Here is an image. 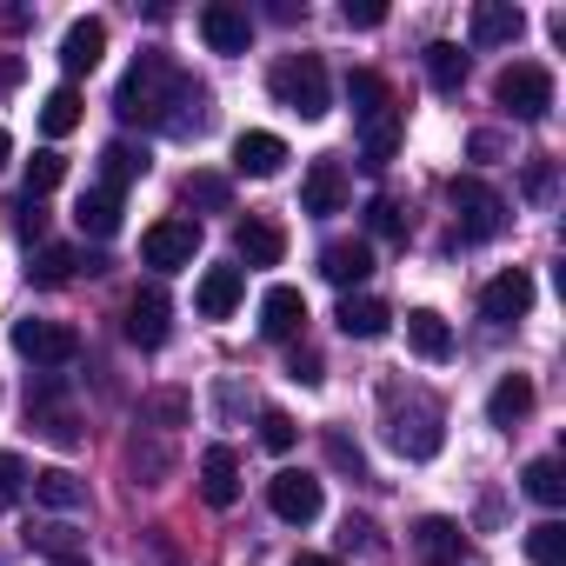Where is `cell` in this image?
<instances>
[{
	"label": "cell",
	"instance_id": "obj_31",
	"mask_svg": "<svg viewBox=\"0 0 566 566\" xmlns=\"http://www.w3.org/2000/svg\"><path fill=\"white\" fill-rule=\"evenodd\" d=\"M101 174H107V187L120 193L127 180L147 174V147H134V140H107V147H101Z\"/></svg>",
	"mask_w": 566,
	"mask_h": 566
},
{
	"label": "cell",
	"instance_id": "obj_18",
	"mask_svg": "<svg viewBox=\"0 0 566 566\" xmlns=\"http://www.w3.org/2000/svg\"><path fill=\"white\" fill-rule=\"evenodd\" d=\"M240 294H247V273L240 266H207L200 287H193V307H200V321H227L240 307Z\"/></svg>",
	"mask_w": 566,
	"mask_h": 566
},
{
	"label": "cell",
	"instance_id": "obj_40",
	"mask_svg": "<svg viewBox=\"0 0 566 566\" xmlns=\"http://www.w3.org/2000/svg\"><path fill=\"white\" fill-rule=\"evenodd\" d=\"M21 486H28L21 453H0V506H14V500H21Z\"/></svg>",
	"mask_w": 566,
	"mask_h": 566
},
{
	"label": "cell",
	"instance_id": "obj_19",
	"mask_svg": "<svg viewBox=\"0 0 566 566\" xmlns=\"http://www.w3.org/2000/svg\"><path fill=\"white\" fill-rule=\"evenodd\" d=\"M347 167L340 160H314L307 167V180H301V213H340L347 207Z\"/></svg>",
	"mask_w": 566,
	"mask_h": 566
},
{
	"label": "cell",
	"instance_id": "obj_6",
	"mask_svg": "<svg viewBox=\"0 0 566 566\" xmlns=\"http://www.w3.org/2000/svg\"><path fill=\"white\" fill-rule=\"evenodd\" d=\"M28 420H34V433H41V440H54L61 453H74V447H81V413L67 407V387H61L54 374H41V380L28 387Z\"/></svg>",
	"mask_w": 566,
	"mask_h": 566
},
{
	"label": "cell",
	"instance_id": "obj_24",
	"mask_svg": "<svg viewBox=\"0 0 566 566\" xmlns=\"http://www.w3.org/2000/svg\"><path fill=\"white\" fill-rule=\"evenodd\" d=\"M334 321H340V334H347V340H380V334L394 327V314H387L374 294H347Z\"/></svg>",
	"mask_w": 566,
	"mask_h": 566
},
{
	"label": "cell",
	"instance_id": "obj_43",
	"mask_svg": "<svg viewBox=\"0 0 566 566\" xmlns=\"http://www.w3.org/2000/svg\"><path fill=\"white\" fill-rule=\"evenodd\" d=\"M340 21H347V28H380V21H387V8H380V0H347Z\"/></svg>",
	"mask_w": 566,
	"mask_h": 566
},
{
	"label": "cell",
	"instance_id": "obj_25",
	"mask_svg": "<svg viewBox=\"0 0 566 566\" xmlns=\"http://www.w3.org/2000/svg\"><path fill=\"white\" fill-rule=\"evenodd\" d=\"M407 347H413L420 360H453V327H447L433 307H413V314H407Z\"/></svg>",
	"mask_w": 566,
	"mask_h": 566
},
{
	"label": "cell",
	"instance_id": "obj_30",
	"mask_svg": "<svg viewBox=\"0 0 566 566\" xmlns=\"http://www.w3.org/2000/svg\"><path fill=\"white\" fill-rule=\"evenodd\" d=\"M74 127H81V94H74V81H67V87H54V94L41 101V134H48V140H67Z\"/></svg>",
	"mask_w": 566,
	"mask_h": 566
},
{
	"label": "cell",
	"instance_id": "obj_27",
	"mask_svg": "<svg viewBox=\"0 0 566 566\" xmlns=\"http://www.w3.org/2000/svg\"><path fill=\"white\" fill-rule=\"evenodd\" d=\"M28 486H34V500H41V506H54V513L87 506V480H81V473H67V467H41Z\"/></svg>",
	"mask_w": 566,
	"mask_h": 566
},
{
	"label": "cell",
	"instance_id": "obj_49",
	"mask_svg": "<svg viewBox=\"0 0 566 566\" xmlns=\"http://www.w3.org/2000/svg\"><path fill=\"white\" fill-rule=\"evenodd\" d=\"M8 154H14V140H8V127H0V167H8Z\"/></svg>",
	"mask_w": 566,
	"mask_h": 566
},
{
	"label": "cell",
	"instance_id": "obj_16",
	"mask_svg": "<svg viewBox=\"0 0 566 566\" xmlns=\"http://www.w3.org/2000/svg\"><path fill=\"white\" fill-rule=\"evenodd\" d=\"M467 34H473V48H513L526 34V14L513 8V0H480L473 21H467Z\"/></svg>",
	"mask_w": 566,
	"mask_h": 566
},
{
	"label": "cell",
	"instance_id": "obj_2",
	"mask_svg": "<svg viewBox=\"0 0 566 566\" xmlns=\"http://www.w3.org/2000/svg\"><path fill=\"white\" fill-rule=\"evenodd\" d=\"M347 101H354V120H360L367 167H387L394 147H400V107H394V87H387L374 67H354V74H347Z\"/></svg>",
	"mask_w": 566,
	"mask_h": 566
},
{
	"label": "cell",
	"instance_id": "obj_23",
	"mask_svg": "<svg viewBox=\"0 0 566 566\" xmlns=\"http://www.w3.org/2000/svg\"><path fill=\"white\" fill-rule=\"evenodd\" d=\"M321 273L334 280V287H360V280L374 273V247L367 240H327L321 247Z\"/></svg>",
	"mask_w": 566,
	"mask_h": 566
},
{
	"label": "cell",
	"instance_id": "obj_3",
	"mask_svg": "<svg viewBox=\"0 0 566 566\" xmlns=\"http://www.w3.org/2000/svg\"><path fill=\"white\" fill-rule=\"evenodd\" d=\"M266 94H273L280 107H294L301 120H321V114L334 107V87H327L321 54H280V61L266 67Z\"/></svg>",
	"mask_w": 566,
	"mask_h": 566
},
{
	"label": "cell",
	"instance_id": "obj_26",
	"mask_svg": "<svg viewBox=\"0 0 566 566\" xmlns=\"http://www.w3.org/2000/svg\"><path fill=\"white\" fill-rule=\"evenodd\" d=\"M526 413H533V380H526V374H506V380H500V387L486 394V420L513 433V427H520Z\"/></svg>",
	"mask_w": 566,
	"mask_h": 566
},
{
	"label": "cell",
	"instance_id": "obj_8",
	"mask_svg": "<svg viewBox=\"0 0 566 566\" xmlns=\"http://www.w3.org/2000/svg\"><path fill=\"white\" fill-rule=\"evenodd\" d=\"M193 253H200V220H154L140 233V260L154 273H180V266H193Z\"/></svg>",
	"mask_w": 566,
	"mask_h": 566
},
{
	"label": "cell",
	"instance_id": "obj_21",
	"mask_svg": "<svg viewBox=\"0 0 566 566\" xmlns=\"http://www.w3.org/2000/svg\"><path fill=\"white\" fill-rule=\"evenodd\" d=\"M200 500L207 506H233L240 500V460H233V447H207L200 453Z\"/></svg>",
	"mask_w": 566,
	"mask_h": 566
},
{
	"label": "cell",
	"instance_id": "obj_1",
	"mask_svg": "<svg viewBox=\"0 0 566 566\" xmlns=\"http://www.w3.org/2000/svg\"><path fill=\"white\" fill-rule=\"evenodd\" d=\"M114 114L127 120V127H154V134H207V120H213V94L193 81V74H180L167 54H140L127 74H120V87H114Z\"/></svg>",
	"mask_w": 566,
	"mask_h": 566
},
{
	"label": "cell",
	"instance_id": "obj_41",
	"mask_svg": "<svg viewBox=\"0 0 566 566\" xmlns=\"http://www.w3.org/2000/svg\"><path fill=\"white\" fill-rule=\"evenodd\" d=\"M187 200H200V207H227V180H220V174H193V180H187Z\"/></svg>",
	"mask_w": 566,
	"mask_h": 566
},
{
	"label": "cell",
	"instance_id": "obj_32",
	"mask_svg": "<svg viewBox=\"0 0 566 566\" xmlns=\"http://www.w3.org/2000/svg\"><path fill=\"white\" fill-rule=\"evenodd\" d=\"M28 273L41 280V287H67V280L81 273V253H74V247H54V240H48V247H34V266H28Z\"/></svg>",
	"mask_w": 566,
	"mask_h": 566
},
{
	"label": "cell",
	"instance_id": "obj_29",
	"mask_svg": "<svg viewBox=\"0 0 566 566\" xmlns=\"http://www.w3.org/2000/svg\"><path fill=\"white\" fill-rule=\"evenodd\" d=\"M427 81H433V94H460L467 87V54L453 41H433L427 48Z\"/></svg>",
	"mask_w": 566,
	"mask_h": 566
},
{
	"label": "cell",
	"instance_id": "obj_50",
	"mask_svg": "<svg viewBox=\"0 0 566 566\" xmlns=\"http://www.w3.org/2000/svg\"><path fill=\"white\" fill-rule=\"evenodd\" d=\"M54 566H87V559H54Z\"/></svg>",
	"mask_w": 566,
	"mask_h": 566
},
{
	"label": "cell",
	"instance_id": "obj_5",
	"mask_svg": "<svg viewBox=\"0 0 566 566\" xmlns=\"http://www.w3.org/2000/svg\"><path fill=\"white\" fill-rule=\"evenodd\" d=\"M493 101L513 114V120H546L553 114V74L539 61H513L493 74Z\"/></svg>",
	"mask_w": 566,
	"mask_h": 566
},
{
	"label": "cell",
	"instance_id": "obj_22",
	"mask_svg": "<svg viewBox=\"0 0 566 566\" xmlns=\"http://www.w3.org/2000/svg\"><path fill=\"white\" fill-rule=\"evenodd\" d=\"M233 167H240V174H253V180H273L280 167H287V140L253 127V134H240V140H233Z\"/></svg>",
	"mask_w": 566,
	"mask_h": 566
},
{
	"label": "cell",
	"instance_id": "obj_20",
	"mask_svg": "<svg viewBox=\"0 0 566 566\" xmlns=\"http://www.w3.org/2000/svg\"><path fill=\"white\" fill-rule=\"evenodd\" d=\"M233 253H240L247 266H280V253H287V233H280L273 220H260V213H247V220L233 227Z\"/></svg>",
	"mask_w": 566,
	"mask_h": 566
},
{
	"label": "cell",
	"instance_id": "obj_17",
	"mask_svg": "<svg viewBox=\"0 0 566 566\" xmlns=\"http://www.w3.org/2000/svg\"><path fill=\"white\" fill-rule=\"evenodd\" d=\"M307 327V294L301 287H266L260 294V334L266 340H294Z\"/></svg>",
	"mask_w": 566,
	"mask_h": 566
},
{
	"label": "cell",
	"instance_id": "obj_45",
	"mask_svg": "<svg viewBox=\"0 0 566 566\" xmlns=\"http://www.w3.org/2000/svg\"><path fill=\"white\" fill-rule=\"evenodd\" d=\"M526 193H533V200L553 193V160H533V167H526Z\"/></svg>",
	"mask_w": 566,
	"mask_h": 566
},
{
	"label": "cell",
	"instance_id": "obj_15",
	"mask_svg": "<svg viewBox=\"0 0 566 566\" xmlns=\"http://www.w3.org/2000/svg\"><path fill=\"white\" fill-rule=\"evenodd\" d=\"M167 314H174V307H167L160 287H134V301H127V340L147 347V354L167 347Z\"/></svg>",
	"mask_w": 566,
	"mask_h": 566
},
{
	"label": "cell",
	"instance_id": "obj_36",
	"mask_svg": "<svg viewBox=\"0 0 566 566\" xmlns=\"http://www.w3.org/2000/svg\"><path fill=\"white\" fill-rule=\"evenodd\" d=\"M61 180H67V160H61V154H54V147H41V154H34V160H28V193H34V200H41V193H54V187H61Z\"/></svg>",
	"mask_w": 566,
	"mask_h": 566
},
{
	"label": "cell",
	"instance_id": "obj_39",
	"mask_svg": "<svg viewBox=\"0 0 566 566\" xmlns=\"http://www.w3.org/2000/svg\"><path fill=\"white\" fill-rule=\"evenodd\" d=\"M34 546H41V553H54V559H81L74 526H41V533H34Z\"/></svg>",
	"mask_w": 566,
	"mask_h": 566
},
{
	"label": "cell",
	"instance_id": "obj_37",
	"mask_svg": "<svg viewBox=\"0 0 566 566\" xmlns=\"http://www.w3.org/2000/svg\"><path fill=\"white\" fill-rule=\"evenodd\" d=\"M367 227L380 233V240H407V220H400V207L380 193V200H367Z\"/></svg>",
	"mask_w": 566,
	"mask_h": 566
},
{
	"label": "cell",
	"instance_id": "obj_28",
	"mask_svg": "<svg viewBox=\"0 0 566 566\" xmlns=\"http://www.w3.org/2000/svg\"><path fill=\"white\" fill-rule=\"evenodd\" d=\"M74 227H81V233H94V240H114V233H120V193H114V187H94V193H81V207H74Z\"/></svg>",
	"mask_w": 566,
	"mask_h": 566
},
{
	"label": "cell",
	"instance_id": "obj_4",
	"mask_svg": "<svg viewBox=\"0 0 566 566\" xmlns=\"http://www.w3.org/2000/svg\"><path fill=\"white\" fill-rule=\"evenodd\" d=\"M447 207L460 220V240H493L506 227V200L480 180V174H453L447 180Z\"/></svg>",
	"mask_w": 566,
	"mask_h": 566
},
{
	"label": "cell",
	"instance_id": "obj_12",
	"mask_svg": "<svg viewBox=\"0 0 566 566\" xmlns=\"http://www.w3.org/2000/svg\"><path fill=\"white\" fill-rule=\"evenodd\" d=\"M101 54H107V21H101V14L67 21V34H61V67L81 81V74H94V67H101Z\"/></svg>",
	"mask_w": 566,
	"mask_h": 566
},
{
	"label": "cell",
	"instance_id": "obj_11",
	"mask_svg": "<svg viewBox=\"0 0 566 566\" xmlns=\"http://www.w3.org/2000/svg\"><path fill=\"white\" fill-rule=\"evenodd\" d=\"M407 539H413L420 566H460V553H467V533H460V520H447V513H420Z\"/></svg>",
	"mask_w": 566,
	"mask_h": 566
},
{
	"label": "cell",
	"instance_id": "obj_42",
	"mask_svg": "<svg viewBox=\"0 0 566 566\" xmlns=\"http://www.w3.org/2000/svg\"><path fill=\"white\" fill-rule=\"evenodd\" d=\"M287 380H301V387H321V380H327V374H321V354H314V347H301V354L287 360Z\"/></svg>",
	"mask_w": 566,
	"mask_h": 566
},
{
	"label": "cell",
	"instance_id": "obj_14",
	"mask_svg": "<svg viewBox=\"0 0 566 566\" xmlns=\"http://www.w3.org/2000/svg\"><path fill=\"white\" fill-rule=\"evenodd\" d=\"M200 41H207L213 54H247V41H253L247 8H233V0H213V8H200Z\"/></svg>",
	"mask_w": 566,
	"mask_h": 566
},
{
	"label": "cell",
	"instance_id": "obj_9",
	"mask_svg": "<svg viewBox=\"0 0 566 566\" xmlns=\"http://www.w3.org/2000/svg\"><path fill=\"white\" fill-rule=\"evenodd\" d=\"M14 354L21 360H34V367H67L74 354H81V334L67 327V321H14Z\"/></svg>",
	"mask_w": 566,
	"mask_h": 566
},
{
	"label": "cell",
	"instance_id": "obj_47",
	"mask_svg": "<svg viewBox=\"0 0 566 566\" xmlns=\"http://www.w3.org/2000/svg\"><path fill=\"white\" fill-rule=\"evenodd\" d=\"M367 533H374V526H367V520H347V533H340V546H374V539H367Z\"/></svg>",
	"mask_w": 566,
	"mask_h": 566
},
{
	"label": "cell",
	"instance_id": "obj_46",
	"mask_svg": "<svg viewBox=\"0 0 566 566\" xmlns=\"http://www.w3.org/2000/svg\"><path fill=\"white\" fill-rule=\"evenodd\" d=\"M500 147H506L500 134H473V140H467V154H473V160H500Z\"/></svg>",
	"mask_w": 566,
	"mask_h": 566
},
{
	"label": "cell",
	"instance_id": "obj_34",
	"mask_svg": "<svg viewBox=\"0 0 566 566\" xmlns=\"http://www.w3.org/2000/svg\"><path fill=\"white\" fill-rule=\"evenodd\" d=\"M526 559H533V566H566V526H559V520L526 526Z\"/></svg>",
	"mask_w": 566,
	"mask_h": 566
},
{
	"label": "cell",
	"instance_id": "obj_33",
	"mask_svg": "<svg viewBox=\"0 0 566 566\" xmlns=\"http://www.w3.org/2000/svg\"><path fill=\"white\" fill-rule=\"evenodd\" d=\"M520 486H526V500H539V506H559V500H566V473H559V460H526Z\"/></svg>",
	"mask_w": 566,
	"mask_h": 566
},
{
	"label": "cell",
	"instance_id": "obj_48",
	"mask_svg": "<svg viewBox=\"0 0 566 566\" xmlns=\"http://www.w3.org/2000/svg\"><path fill=\"white\" fill-rule=\"evenodd\" d=\"M294 566H340V559H327V553H301Z\"/></svg>",
	"mask_w": 566,
	"mask_h": 566
},
{
	"label": "cell",
	"instance_id": "obj_13",
	"mask_svg": "<svg viewBox=\"0 0 566 566\" xmlns=\"http://www.w3.org/2000/svg\"><path fill=\"white\" fill-rule=\"evenodd\" d=\"M387 440H394V447H400L407 460H433V453H440V413H433L427 400H413L407 413H394Z\"/></svg>",
	"mask_w": 566,
	"mask_h": 566
},
{
	"label": "cell",
	"instance_id": "obj_38",
	"mask_svg": "<svg viewBox=\"0 0 566 566\" xmlns=\"http://www.w3.org/2000/svg\"><path fill=\"white\" fill-rule=\"evenodd\" d=\"M327 460H334V467H340V473H354V480H360V473H367V453H360V447H354V440H347V433H340V427H334V433H327Z\"/></svg>",
	"mask_w": 566,
	"mask_h": 566
},
{
	"label": "cell",
	"instance_id": "obj_10",
	"mask_svg": "<svg viewBox=\"0 0 566 566\" xmlns=\"http://www.w3.org/2000/svg\"><path fill=\"white\" fill-rule=\"evenodd\" d=\"M480 314H486L493 327H513V321H526V314H533V273H526V266H506V273H493L486 287H480Z\"/></svg>",
	"mask_w": 566,
	"mask_h": 566
},
{
	"label": "cell",
	"instance_id": "obj_7",
	"mask_svg": "<svg viewBox=\"0 0 566 566\" xmlns=\"http://www.w3.org/2000/svg\"><path fill=\"white\" fill-rule=\"evenodd\" d=\"M266 506L287 520V526H314V520H321V506H327V493H321V480H314V473L280 467V473L266 480Z\"/></svg>",
	"mask_w": 566,
	"mask_h": 566
},
{
	"label": "cell",
	"instance_id": "obj_44",
	"mask_svg": "<svg viewBox=\"0 0 566 566\" xmlns=\"http://www.w3.org/2000/svg\"><path fill=\"white\" fill-rule=\"evenodd\" d=\"M21 233H28V247H34V240L48 233V207H41L34 193H21Z\"/></svg>",
	"mask_w": 566,
	"mask_h": 566
},
{
	"label": "cell",
	"instance_id": "obj_35",
	"mask_svg": "<svg viewBox=\"0 0 566 566\" xmlns=\"http://www.w3.org/2000/svg\"><path fill=\"white\" fill-rule=\"evenodd\" d=\"M294 440H301L294 413H280V407H266V413H260V447H266V453H294Z\"/></svg>",
	"mask_w": 566,
	"mask_h": 566
}]
</instances>
